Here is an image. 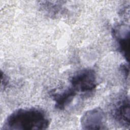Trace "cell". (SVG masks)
I'll return each instance as SVG.
<instances>
[{"label": "cell", "mask_w": 130, "mask_h": 130, "mask_svg": "<svg viewBox=\"0 0 130 130\" xmlns=\"http://www.w3.org/2000/svg\"><path fill=\"white\" fill-rule=\"evenodd\" d=\"M70 82L76 91L82 93L91 92L97 85L96 73L92 69H82L70 77Z\"/></svg>", "instance_id": "2"}, {"label": "cell", "mask_w": 130, "mask_h": 130, "mask_svg": "<svg viewBox=\"0 0 130 130\" xmlns=\"http://www.w3.org/2000/svg\"><path fill=\"white\" fill-rule=\"evenodd\" d=\"M41 8L47 13L49 15L51 16H56L59 14L60 12L62 11V4H54L53 2L45 1L41 2Z\"/></svg>", "instance_id": "7"}, {"label": "cell", "mask_w": 130, "mask_h": 130, "mask_svg": "<svg viewBox=\"0 0 130 130\" xmlns=\"http://www.w3.org/2000/svg\"><path fill=\"white\" fill-rule=\"evenodd\" d=\"M1 81H2V87L3 86L4 89H5L7 87L8 84L9 83V80L6 75L2 72Z\"/></svg>", "instance_id": "9"}, {"label": "cell", "mask_w": 130, "mask_h": 130, "mask_svg": "<svg viewBox=\"0 0 130 130\" xmlns=\"http://www.w3.org/2000/svg\"><path fill=\"white\" fill-rule=\"evenodd\" d=\"M106 122V114L100 108L88 110L81 118V125L83 129H105Z\"/></svg>", "instance_id": "3"}, {"label": "cell", "mask_w": 130, "mask_h": 130, "mask_svg": "<svg viewBox=\"0 0 130 130\" xmlns=\"http://www.w3.org/2000/svg\"><path fill=\"white\" fill-rule=\"evenodd\" d=\"M120 70L121 73L124 75V77L128 78L129 76V66L128 64L124 63L121 64L120 67Z\"/></svg>", "instance_id": "8"}, {"label": "cell", "mask_w": 130, "mask_h": 130, "mask_svg": "<svg viewBox=\"0 0 130 130\" xmlns=\"http://www.w3.org/2000/svg\"><path fill=\"white\" fill-rule=\"evenodd\" d=\"M50 124L48 115L36 108H20L10 114L5 120L2 129L40 130L47 129Z\"/></svg>", "instance_id": "1"}, {"label": "cell", "mask_w": 130, "mask_h": 130, "mask_svg": "<svg viewBox=\"0 0 130 130\" xmlns=\"http://www.w3.org/2000/svg\"><path fill=\"white\" fill-rule=\"evenodd\" d=\"M76 91L72 87H68L61 91H52L50 96L55 102V107L58 110H63L73 100Z\"/></svg>", "instance_id": "6"}, {"label": "cell", "mask_w": 130, "mask_h": 130, "mask_svg": "<svg viewBox=\"0 0 130 130\" xmlns=\"http://www.w3.org/2000/svg\"><path fill=\"white\" fill-rule=\"evenodd\" d=\"M113 36L117 43L118 49L122 56L128 61V45L129 41V30L125 25L119 24L112 29Z\"/></svg>", "instance_id": "5"}, {"label": "cell", "mask_w": 130, "mask_h": 130, "mask_svg": "<svg viewBox=\"0 0 130 130\" xmlns=\"http://www.w3.org/2000/svg\"><path fill=\"white\" fill-rule=\"evenodd\" d=\"M129 105L128 96H122L115 104L112 112L115 120L120 125L125 127H129Z\"/></svg>", "instance_id": "4"}]
</instances>
